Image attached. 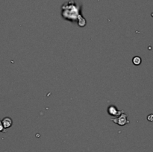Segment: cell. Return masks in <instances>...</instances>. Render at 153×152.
I'll list each match as a JSON object with an SVG mask.
<instances>
[{
  "mask_svg": "<svg viewBox=\"0 0 153 152\" xmlns=\"http://www.w3.org/2000/svg\"><path fill=\"white\" fill-rule=\"evenodd\" d=\"M113 122L119 125H125L126 123H128V120H127V115L125 114L124 112L122 113V114L120 115L119 118L117 117V119H112Z\"/></svg>",
  "mask_w": 153,
  "mask_h": 152,
  "instance_id": "6da1fadb",
  "label": "cell"
},
{
  "mask_svg": "<svg viewBox=\"0 0 153 152\" xmlns=\"http://www.w3.org/2000/svg\"><path fill=\"white\" fill-rule=\"evenodd\" d=\"M108 113H109V114L111 115V116H119L120 115L122 114V113L124 112L123 110L119 111L117 109V107H115L113 105H111L110 107H108Z\"/></svg>",
  "mask_w": 153,
  "mask_h": 152,
  "instance_id": "7a4b0ae2",
  "label": "cell"
},
{
  "mask_svg": "<svg viewBox=\"0 0 153 152\" xmlns=\"http://www.w3.org/2000/svg\"><path fill=\"white\" fill-rule=\"evenodd\" d=\"M2 122L5 130L8 128H9V127H11V126H12L13 124L12 119H11L10 117H5V118H4L3 119H2Z\"/></svg>",
  "mask_w": 153,
  "mask_h": 152,
  "instance_id": "3957f363",
  "label": "cell"
},
{
  "mask_svg": "<svg viewBox=\"0 0 153 152\" xmlns=\"http://www.w3.org/2000/svg\"><path fill=\"white\" fill-rule=\"evenodd\" d=\"M141 61H141V58L140 57H138V56H135L133 58V60H132L133 63L135 65H136V66H138V65L141 64Z\"/></svg>",
  "mask_w": 153,
  "mask_h": 152,
  "instance_id": "277c9868",
  "label": "cell"
},
{
  "mask_svg": "<svg viewBox=\"0 0 153 152\" xmlns=\"http://www.w3.org/2000/svg\"><path fill=\"white\" fill-rule=\"evenodd\" d=\"M5 129L3 125H2V121L0 120V132H5Z\"/></svg>",
  "mask_w": 153,
  "mask_h": 152,
  "instance_id": "5b68a950",
  "label": "cell"
},
{
  "mask_svg": "<svg viewBox=\"0 0 153 152\" xmlns=\"http://www.w3.org/2000/svg\"><path fill=\"white\" fill-rule=\"evenodd\" d=\"M147 120L150 122H153V114H150L147 116Z\"/></svg>",
  "mask_w": 153,
  "mask_h": 152,
  "instance_id": "8992f818",
  "label": "cell"
}]
</instances>
